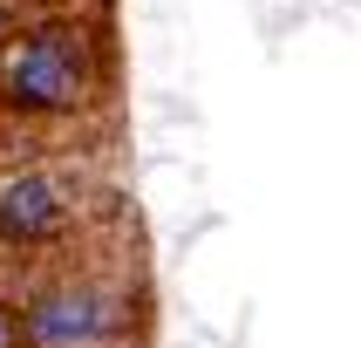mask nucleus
Returning <instances> with one entry per match:
<instances>
[{
  "mask_svg": "<svg viewBox=\"0 0 361 348\" xmlns=\"http://www.w3.org/2000/svg\"><path fill=\"white\" fill-rule=\"evenodd\" d=\"M102 68H109L102 35L82 14H35L0 48V102L20 123L82 116L89 96L102 89Z\"/></svg>",
  "mask_w": 361,
  "mask_h": 348,
  "instance_id": "nucleus-1",
  "label": "nucleus"
},
{
  "mask_svg": "<svg viewBox=\"0 0 361 348\" xmlns=\"http://www.w3.org/2000/svg\"><path fill=\"white\" fill-rule=\"evenodd\" d=\"M20 342L27 348H109L130 335V301L123 287L96 273H68V280H41L20 294Z\"/></svg>",
  "mask_w": 361,
  "mask_h": 348,
  "instance_id": "nucleus-2",
  "label": "nucleus"
},
{
  "mask_svg": "<svg viewBox=\"0 0 361 348\" xmlns=\"http://www.w3.org/2000/svg\"><path fill=\"white\" fill-rule=\"evenodd\" d=\"M82 198L68 191L61 171L48 164H20V171H0V246L7 253H48L75 232Z\"/></svg>",
  "mask_w": 361,
  "mask_h": 348,
  "instance_id": "nucleus-3",
  "label": "nucleus"
},
{
  "mask_svg": "<svg viewBox=\"0 0 361 348\" xmlns=\"http://www.w3.org/2000/svg\"><path fill=\"white\" fill-rule=\"evenodd\" d=\"M0 348H20V314L0 301Z\"/></svg>",
  "mask_w": 361,
  "mask_h": 348,
  "instance_id": "nucleus-4",
  "label": "nucleus"
}]
</instances>
